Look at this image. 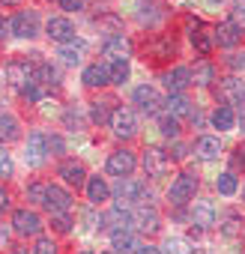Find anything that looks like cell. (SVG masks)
Here are the masks:
<instances>
[{"label": "cell", "instance_id": "6da1fadb", "mask_svg": "<svg viewBox=\"0 0 245 254\" xmlns=\"http://www.w3.org/2000/svg\"><path fill=\"white\" fill-rule=\"evenodd\" d=\"M111 194L117 197V206L153 203V191H147L144 183H138V180H132V177H117V186L111 189Z\"/></svg>", "mask_w": 245, "mask_h": 254}, {"label": "cell", "instance_id": "7a4b0ae2", "mask_svg": "<svg viewBox=\"0 0 245 254\" xmlns=\"http://www.w3.org/2000/svg\"><path fill=\"white\" fill-rule=\"evenodd\" d=\"M194 191H197V174L185 171V174H180V177L171 183V189H168V200H171V206H183V203L194 200Z\"/></svg>", "mask_w": 245, "mask_h": 254}, {"label": "cell", "instance_id": "3957f363", "mask_svg": "<svg viewBox=\"0 0 245 254\" xmlns=\"http://www.w3.org/2000/svg\"><path fill=\"white\" fill-rule=\"evenodd\" d=\"M108 126H111V132H114L117 138H135V135H138V117H135V111L126 108V105H117V108H114Z\"/></svg>", "mask_w": 245, "mask_h": 254}, {"label": "cell", "instance_id": "277c9868", "mask_svg": "<svg viewBox=\"0 0 245 254\" xmlns=\"http://www.w3.org/2000/svg\"><path fill=\"white\" fill-rule=\"evenodd\" d=\"M33 78H36V63L33 60H9L6 63V84L15 87L18 93L27 84H33Z\"/></svg>", "mask_w": 245, "mask_h": 254}, {"label": "cell", "instance_id": "5b68a950", "mask_svg": "<svg viewBox=\"0 0 245 254\" xmlns=\"http://www.w3.org/2000/svg\"><path fill=\"white\" fill-rule=\"evenodd\" d=\"M42 218H39V212H33V209H15L12 212V233H18V236H39L42 233Z\"/></svg>", "mask_w": 245, "mask_h": 254}, {"label": "cell", "instance_id": "8992f818", "mask_svg": "<svg viewBox=\"0 0 245 254\" xmlns=\"http://www.w3.org/2000/svg\"><path fill=\"white\" fill-rule=\"evenodd\" d=\"M141 165H144L147 177H153V180H162V177L171 171V159H168V153L159 150V147H147L144 156H141Z\"/></svg>", "mask_w": 245, "mask_h": 254}, {"label": "cell", "instance_id": "52a82bcc", "mask_svg": "<svg viewBox=\"0 0 245 254\" xmlns=\"http://www.w3.org/2000/svg\"><path fill=\"white\" fill-rule=\"evenodd\" d=\"M9 30H12L18 39H33V36H39V12H36V9H21V12L12 18Z\"/></svg>", "mask_w": 245, "mask_h": 254}, {"label": "cell", "instance_id": "ba28073f", "mask_svg": "<svg viewBox=\"0 0 245 254\" xmlns=\"http://www.w3.org/2000/svg\"><path fill=\"white\" fill-rule=\"evenodd\" d=\"M135 165H138V159H135V153L132 150H126V147H120V150H114L111 156H108V174L111 177H129L132 171H135Z\"/></svg>", "mask_w": 245, "mask_h": 254}, {"label": "cell", "instance_id": "9c48e42d", "mask_svg": "<svg viewBox=\"0 0 245 254\" xmlns=\"http://www.w3.org/2000/svg\"><path fill=\"white\" fill-rule=\"evenodd\" d=\"M102 57L105 60H129L132 57V42L122 33H111L102 42Z\"/></svg>", "mask_w": 245, "mask_h": 254}, {"label": "cell", "instance_id": "30bf717a", "mask_svg": "<svg viewBox=\"0 0 245 254\" xmlns=\"http://www.w3.org/2000/svg\"><path fill=\"white\" fill-rule=\"evenodd\" d=\"M212 33H215V45H218V48H227V51L239 48V45H242V36H245V30H242L236 21H224V24L212 27Z\"/></svg>", "mask_w": 245, "mask_h": 254}, {"label": "cell", "instance_id": "8fae6325", "mask_svg": "<svg viewBox=\"0 0 245 254\" xmlns=\"http://www.w3.org/2000/svg\"><path fill=\"white\" fill-rule=\"evenodd\" d=\"M45 33H48V39H54V42H60V45L75 42V24H72L66 15H51L48 24H45Z\"/></svg>", "mask_w": 245, "mask_h": 254}, {"label": "cell", "instance_id": "7c38bea8", "mask_svg": "<svg viewBox=\"0 0 245 254\" xmlns=\"http://www.w3.org/2000/svg\"><path fill=\"white\" fill-rule=\"evenodd\" d=\"M24 159H27L30 168L45 165V159H48V135L30 132V135H27V153H24Z\"/></svg>", "mask_w": 245, "mask_h": 254}, {"label": "cell", "instance_id": "4fadbf2b", "mask_svg": "<svg viewBox=\"0 0 245 254\" xmlns=\"http://www.w3.org/2000/svg\"><path fill=\"white\" fill-rule=\"evenodd\" d=\"M42 206H48L54 215H63V212H69L72 206H75V200H72V194L66 191V189H60V186H45V203Z\"/></svg>", "mask_w": 245, "mask_h": 254}, {"label": "cell", "instance_id": "5bb4252c", "mask_svg": "<svg viewBox=\"0 0 245 254\" xmlns=\"http://www.w3.org/2000/svg\"><path fill=\"white\" fill-rule=\"evenodd\" d=\"M188 39H191V45L206 57L212 48H215V33H212V27H206V24H200L197 18L188 24Z\"/></svg>", "mask_w": 245, "mask_h": 254}, {"label": "cell", "instance_id": "9a60e30c", "mask_svg": "<svg viewBox=\"0 0 245 254\" xmlns=\"http://www.w3.org/2000/svg\"><path fill=\"white\" fill-rule=\"evenodd\" d=\"M132 227H138L141 233H159V212L153 209V203H141L132 212Z\"/></svg>", "mask_w": 245, "mask_h": 254}, {"label": "cell", "instance_id": "2e32d148", "mask_svg": "<svg viewBox=\"0 0 245 254\" xmlns=\"http://www.w3.org/2000/svg\"><path fill=\"white\" fill-rule=\"evenodd\" d=\"M191 224H197V230L215 227V206H212V200H203V197L191 200Z\"/></svg>", "mask_w": 245, "mask_h": 254}, {"label": "cell", "instance_id": "e0dca14e", "mask_svg": "<svg viewBox=\"0 0 245 254\" xmlns=\"http://www.w3.org/2000/svg\"><path fill=\"white\" fill-rule=\"evenodd\" d=\"M57 177H60L66 186H72V189H81V186H87V171H84V165H81V162H72V159L60 162V168H57Z\"/></svg>", "mask_w": 245, "mask_h": 254}, {"label": "cell", "instance_id": "ac0fdd59", "mask_svg": "<svg viewBox=\"0 0 245 254\" xmlns=\"http://www.w3.org/2000/svg\"><path fill=\"white\" fill-rule=\"evenodd\" d=\"M132 99H135V105H138L144 114H159V105H162V99H159L156 87H150V84H141V87H135Z\"/></svg>", "mask_w": 245, "mask_h": 254}, {"label": "cell", "instance_id": "d6986e66", "mask_svg": "<svg viewBox=\"0 0 245 254\" xmlns=\"http://www.w3.org/2000/svg\"><path fill=\"white\" fill-rule=\"evenodd\" d=\"M239 96H245V81L242 78H224L218 87H215V99L221 105H233Z\"/></svg>", "mask_w": 245, "mask_h": 254}, {"label": "cell", "instance_id": "ffe728a7", "mask_svg": "<svg viewBox=\"0 0 245 254\" xmlns=\"http://www.w3.org/2000/svg\"><path fill=\"white\" fill-rule=\"evenodd\" d=\"M194 156L203 159V162H215V159L221 156V141H218L215 135H200V138L194 141Z\"/></svg>", "mask_w": 245, "mask_h": 254}, {"label": "cell", "instance_id": "44dd1931", "mask_svg": "<svg viewBox=\"0 0 245 254\" xmlns=\"http://www.w3.org/2000/svg\"><path fill=\"white\" fill-rule=\"evenodd\" d=\"M165 87H168V93H183L188 84H191V72H188V66H174L171 72H165Z\"/></svg>", "mask_w": 245, "mask_h": 254}, {"label": "cell", "instance_id": "7402d4cb", "mask_svg": "<svg viewBox=\"0 0 245 254\" xmlns=\"http://www.w3.org/2000/svg\"><path fill=\"white\" fill-rule=\"evenodd\" d=\"M21 141V123L12 114H0V144H15Z\"/></svg>", "mask_w": 245, "mask_h": 254}, {"label": "cell", "instance_id": "603a6c76", "mask_svg": "<svg viewBox=\"0 0 245 254\" xmlns=\"http://www.w3.org/2000/svg\"><path fill=\"white\" fill-rule=\"evenodd\" d=\"M188 72H191V84H197V87H209V84L215 81V63L206 60V57L197 60Z\"/></svg>", "mask_w": 245, "mask_h": 254}, {"label": "cell", "instance_id": "cb8c5ba5", "mask_svg": "<svg viewBox=\"0 0 245 254\" xmlns=\"http://www.w3.org/2000/svg\"><path fill=\"white\" fill-rule=\"evenodd\" d=\"M209 123H212V129H218V132H230L233 126H236V111H233L230 105H218V108L212 111Z\"/></svg>", "mask_w": 245, "mask_h": 254}, {"label": "cell", "instance_id": "d4e9b609", "mask_svg": "<svg viewBox=\"0 0 245 254\" xmlns=\"http://www.w3.org/2000/svg\"><path fill=\"white\" fill-rule=\"evenodd\" d=\"M81 81H84V87H90V90L111 84V81H108V66H105V63H90V66L84 69Z\"/></svg>", "mask_w": 245, "mask_h": 254}, {"label": "cell", "instance_id": "484cf974", "mask_svg": "<svg viewBox=\"0 0 245 254\" xmlns=\"http://www.w3.org/2000/svg\"><path fill=\"white\" fill-rule=\"evenodd\" d=\"M111 197V186L102 180V177H87V200L93 203V206H99V203H105Z\"/></svg>", "mask_w": 245, "mask_h": 254}, {"label": "cell", "instance_id": "4316f807", "mask_svg": "<svg viewBox=\"0 0 245 254\" xmlns=\"http://www.w3.org/2000/svg\"><path fill=\"white\" fill-rule=\"evenodd\" d=\"M191 111H194V105L183 96V93H171L168 96V102H165V114H171V117H191Z\"/></svg>", "mask_w": 245, "mask_h": 254}, {"label": "cell", "instance_id": "83f0119b", "mask_svg": "<svg viewBox=\"0 0 245 254\" xmlns=\"http://www.w3.org/2000/svg\"><path fill=\"white\" fill-rule=\"evenodd\" d=\"M111 114H114V108H111L108 99L90 102V123H93V126H108V123H111Z\"/></svg>", "mask_w": 245, "mask_h": 254}, {"label": "cell", "instance_id": "f1b7e54d", "mask_svg": "<svg viewBox=\"0 0 245 254\" xmlns=\"http://www.w3.org/2000/svg\"><path fill=\"white\" fill-rule=\"evenodd\" d=\"M57 57H60V63H63V66H78V63H81V57H84V45H81V42H78V45L66 42V45H60Z\"/></svg>", "mask_w": 245, "mask_h": 254}, {"label": "cell", "instance_id": "f546056e", "mask_svg": "<svg viewBox=\"0 0 245 254\" xmlns=\"http://www.w3.org/2000/svg\"><path fill=\"white\" fill-rule=\"evenodd\" d=\"M108 66V81L111 84H122L129 78V60H105Z\"/></svg>", "mask_w": 245, "mask_h": 254}, {"label": "cell", "instance_id": "4dcf8cb0", "mask_svg": "<svg viewBox=\"0 0 245 254\" xmlns=\"http://www.w3.org/2000/svg\"><path fill=\"white\" fill-rule=\"evenodd\" d=\"M33 81L42 84V87H54V84H60V75H57L54 66H48V63H36V78H33Z\"/></svg>", "mask_w": 245, "mask_h": 254}, {"label": "cell", "instance_id": "1f68e13d", "mask_svg": "<svg viewBox=\"0 0 245 254\" xmlns=\"http://www.w3.org/2000/svg\"><path fill=\"white\" fill-rule=\"evenodd\" d=\"M215 189H218V194H224V197H233V194H236V189H239V180H236V174H233V171H224V174L215 180Z\"/></svg>", "mask_w": 245, "mask_h": 254}, {"label": "cell", "instance_id": "d6a6232c", "mask_svg": "<svg viewBox=\"0 0 245 254\" xmlns=\"http://www.w3.org/2000/svg\"><path fill=\"white\" fill-rule=\"evenodd\" d=\"M159 129H162V135H165V138L177 141V138H180V120H177V117H171V114H162V117H159Z\"/></svg>", "mask_w": 245, "mask_h": 254}, {"label": "cell", "instance_id": "836d02e7", "mask_svg": "<svg viewBox=\"0 0 245 254\" xmlns=\"http://www.w3.org/2000/svg\"><path fill=\"white\" fill-rule=\"evenodd\" d=\"M242 224H245V221L239 218V212H230V215L224 218V224H221V233L233 239V236H239V233H242Z\"/></svg>", "mask_w": 245, "mask_h": 254}, {"label": "cell", "instance_id": "e575fe53", "mask_svg": "<svg viewBox=\"0 0 245 254\" xmlns=\"http://www.w3.org/2000/svg\"><path fill=\"white\" fill-rule=\"evenodd\" d=\"M114 248H117V254H144V248H147V245H144L141 239L129 236V239H122L120 245H114Z\"/></svg>", "mask_w": 245, "mask_h": 254}, {"label": "cell", "instance_id": "d590c367", "mask_svg": "<svg viewBox=\"0 0 245 254\" xmlns=\"http://www.w3.org/2000/svg\"><path fill=\"white\" fill-rule=\"evenodd\" d=\"M15 174V165H12V156L6 153V147L0 144V180H9Z\"/></svg>", "mask_w": 245, "mask_h": 254}, {"label": "cell", "instance_id": "8d00e7d4", "mask_svg": "<svg viewBox=\"0 0 245 254\" xmlns=\"http://www.w3.org/2000/svg\"><path fill=\"white\" fill-rule=\"evenodd\" d=\"M230 171H245V144H236L233 153H230Z\"/></svg>", "mask_w": 245, "mask_h": 254}, {"label": "cell", "instance_id": "74e56055", "mask_svg": "<svg viewBox=\"0 0 245 254\" xmlns=\"http://www.w3.org/2000/svg\"><path fill=\"white\" fill-rule=\"evenodd\" d=\"M162 254H191V248H188V242H185V239H168Z\"/></svg>", "mask_w": 245, "mask_h": 254}, {"label": "cell", "instance_id": "f35d334b", "mask_svg": "<svg viewBox=\"0 0 245 254\" xmlns=\"http://www.w3.org/2000/svg\"><path fill=\"white\" fill-rule=\"evenodd\" d=\"M27 200L30 203H45V183H30L27 186Z\"/></svg>", "mask_w": 245, "mask_h": 254}, {"label": "cell", "instance_id": "ab89813d", "mask_svg": "<svg viewBox=\"0 0 245 254\" xmlns=\"http://www.w3.org/2000/svg\"><path fill=\"white\" fill-rule=\"evenodd\" d=\"M21 96H24V99H27V102H39V99H42V96H45V87H42V84H36V81H33V84H27V87H24V90H21Z\"/></svg>", "mask_w": 245, "mask_h": 254}, {"label": "cell", "instance_id": "60d3db41", "mask_svg": "<svg viewBox=\"0 0 245 254\" xmlns=\"http://www.w3.org/2000/svg\"><path fill=\"white\" fill-rule=\"evenodd\" d=\"M33 254H57V245H54V239H48V236H39V239H36V245H33Z\"/></svg>", "mask_w": 245, "mask_h": 254}, {"label": "cell", "instance_id": "b9f144b4", "mask_svg": "<svg viewBox=\"0 0 245 254\" xmlns=\"http://www.w3.org/2000/svg\"><path fill=\"white\" fill-rule=\"evenodd\" d=\"M66 153V141L60 135H48V156H63Z\"/></svg>", "mask_w": 245, "mask_h": 254}, {"label": "cell", "instance_id": "7bdbcfd3", "mask_svg": "<svg viewBox=\"0 0 245 254\" xmlns=\"http://www.w3.org/2000/svg\"><path fill=\"white\" fill-rule=\"evenodd\" d=\"M57 6H60L63 12H81L87 3H84V0H57Z\"/></svg>", "mask_w": 245, "mask_h": 254}, {"label": "cell", "instance_id": "ee69618b", "mask_svg": "<svg viewBox=\"0 0 245 254\" xmlns=\"http://www.w3.org/2000/svg\"><path fill=\"white\" fill-rule=\"evenodd\" d=\"M51 224H54V230H57V233H69V230H72V221H69V215H66V212H63V215H54V221H51Z\"/></svg>", "mask_w": 245, "mask_h": 254}, {"label": "cell", "instance_id": "f6af8a7d", "mask_svg": "<svg viewBox=\"0 0 245 254\" xmlns=\"http://www.w3.org/2000/svg\"><path fill=\"white\" fill-rule=\"evenodd\" d=\"M9 239H12V227L0 221V248H9Z\"/></svg>", "mask_w": 245, "mask_h": 254}, {"label": "cell", "instance_id": "bcb514c9", "mask_svg": "<svg viewBox=\"0 0 245 254\" xmlns=\"http://www.w3.org/2000/svg\"><path fill=\"white\" fill-rule=\"evenodd\" d=\"M233 21H236L239 27H245V0H239V3H236V9H233Z\"/></svg>", "mask_w": 245, "mask_h": 254}, {"label": "cell", "instance_id": "7dc6e473", "mask_svg": "<svg viewBox=\"0 0 245 254\" xmlns=\"http://www.w3.org/2000/svg\"><path fill=\"white\" fill-rule=\"evenodd\" d=\"M9 206H12V197H9V191H6L3 186H0V215H3Z\"/></svg>", "mask_w": 245, "mask_h": 254}, {"label": "cell", "instance_id": "c3c4849f", "mask_svg": "<svg viewBox=\"0 0 245 254\" xmlns=\"http://www.w3.org/2000/svg\"><path fill=\"white\" fill-rule=\"evenodd\" d=\"M78 123H81V117L75 111H66V126H75V129H78Z\"/></svg>", "mask_w": 245, "mask_h": 254}, {"label": "cell", "instance_id": "681fc988", "mask_svg": "<svg viewBox=\"0 0 245 254\" xmlns=\"http://www.w3.org/2000/svg\"><path fill=\"white\" fill-rule=\"evenodd\" d=\"M9 33H12V30H9V24L0 18V39H9Z\"/></svg>", "mask_w": 245, "mask_h": 254}, {"label": "cell", "instance_id": "f907efd6", "mask_svg": "<svg viewBox=\"0 0 245 254\" xmlns=\"http://www.w3.org/2000/svg\"><path fill=\"white\" fill-rule=\"evenodd\" d=\"M230 66H233V69H245V60H239V54H233V60H230Z\"/></svg>", "mask_w": 245, "mask_h": 254}, {"label": "cell", "instance_id": "816d5d0a", "mask_svg": "<svg viewBox=\"0 0 245 254\" xmlns=\"http://www.w3.org/2000/svg\"><path fill=\"white\" fill-rule=\"evenodd\" d=\"M3 6H15V3H21V0H0Z\"/></svg>", "mask_w": 245, "mask_h": 254}, {"label": "cell", "instance_id": "f5cc1de1", "mask_svg": "<svg viewBox=\"0 0 245 254\" xmlns=\"http://www.w3.org/2000/svg\"><path fill=\"white\" fill-rule=\"evenodd\" d=\"M12 254H27V248H21V245H15V248H12Z\"/></svg>", "mask_w": 245, "mask_h": 254}, {"label": "cell", "instance_id": "db71d44e", "mask_svg": "<svg viewBox=\"0 0 245 254\" xmlns=\"http://www.w3.org/2000/svg\"><path fill=\"white\" fill-rule=\"evenodd\" d=\"M144 254H162L159 248H144Z\"/></svg>", "mask_w": 245, "mask_h": 254}, {"label": "cell", "instance_id": "11a10c76", "mask_svg": "<svg viewBox=\"0 0 245 254\" xmlns=\"http://www.w3.org/2000/svg\"><path fill=\"white\" fill-rule=\"evenodd\" d=\"M239 123H242V132H245V114H239Z\"/></svg>", "mask_w": 245, "mask_h": 254}, {"label": "cell", "instance_id": "9f6ffc18", "mask_svg": "<svg viewBox=\"0 0 245 254\" xmlns=\"http://www.w3.org/2000/svg\"><path fill=\"white\" fill-rule=\"evenodd\" d=\"M242 197H245V186H242Z\"/></svg>", "mask_w": 245, "mask_h": 254}, {"label": "cell", "instance_id": "6f0895ef", "mask_svg": "<svg viewBox=\"0 0 245 254\" xmlns=\"http://www.w3.org/2000/svg\"><path fill=\"white\" fill-rule=\"evenodd\" d=\"M81 254H93V251H81Z\"/></svg>", "mask_w": 245, "mask_h": 254}, {"label": "cell", "instance_id": "680465c9", "mask_svg": "<svg viewBox=\"0 0 245 254\" xmlns=\"http://www.w3.org/2000/svg\"><path fill=\"white\" fill-rule=\"evenodd\" d=\"M212 3H218V0H212Z\"/></svg>", "mask_w": 245, "mask_h": 254}]
</instances>
